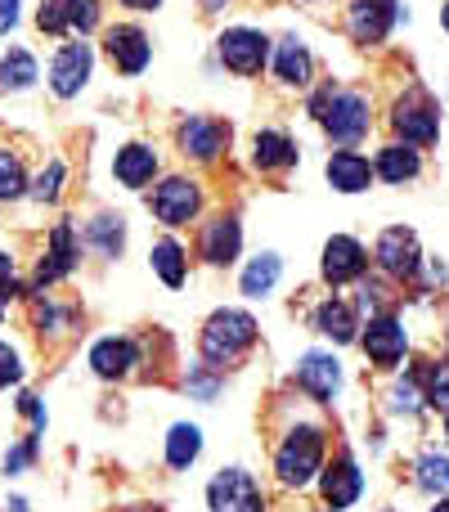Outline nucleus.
I'll return each mask as SVG.
<instances>
[{
	"label": "nucleus",
	"instance_id": "nucleus-38",
	"mask_svg": "<svg viewBox=\"0 0 449 512\" xmlns=\"http://www.w3.org/2000/svg\"><path fill=\"white\" fill-rule=\"evenodd\" d=\"M427 405H436V409L449 414V360L427 369Z\"/></svg>",
	"mask_w": 449,
	"mask_h": 512
},
{
	"label": "nucleus",
	"instance_id": "nucleus-42",
	"mask_svg": "<svg viewBox=\"0 0 449 512\" xmlns=\"http://www.w3.org/2000/svg\"><path fill=\"white\" fill-rule=\"evenodd\" d=\"M418 405H423V400H418V382L414 378L396 382V391H391V409H396V414H414Z\"/></svg>",
	"mask_w": 449,
	"mask_h": 512
},
{
	"label": "nucleus",
	"instance_id": "nucleus-46",
	"mask_svg": "<svg viewBox=\"0 0 449 512\" xmlns=\"http://www.w3.org/2000/svg\"><path fill=\"white\" fill-rule=\"evenodd\" d=\"M5 508H9V512H27V499H18V495H14V499H9Z\"/></svg>",
	"mask_w": 449,
	"mask_h": 512
},
{
	"label": "nucleus",
	"instance_id": "nucleus-49",
	"mask_svg": "<svg viewBox=\"0 0 449 512\" xmlns=\"http://www.w3.org/2000/svg\"><path fill=\"white\" fill-rule=\"evenodd\" d=\"M445 32H449V0H445Z\"/></svg>",
	"mask_w": 449,
	"mask_h": 512
},
{
	"label": "nucleus",
	"instance_id": "nucleus-1",
	"mask_svg": "<svg viewBox=\"0 0 449 512\" xmlns=\"http://www.w3.org/2000/svg\"><path fill=\"white\" fill-rule=\"evenodd\" d=\"M310 117H315L328 131V140H337V144H360L373 126L369 99H364L360 90H337V86H324L310 99Z\"/></svg>",
	"mask_w": 449,
	"mask_h": 512
},
{
	"label": "nucleus",
	"instance_id": "nucleus-28",
	"mask_svg": "<svg viewBox=\"0 0 449 512\" xmlns=\"http://www.w3.org/2000/svg\"><path fill=\"white\" fill-rule=\"evenodd\" d=\"M203 454V427L198 423H176L167 432V468L185 472L194 468V459Z\"/></svg>",
	"mask_w": 449,
	"mask_h": 512
},
{
	"label": "nucleus",
	"instance_id": "nucleus-31",
	"mask_svg": "<svg viewBox=\"0 0 449 512\" xmlns=\"http://www.w3.org/2000/svg\"><path fill=\"white\" fill-rule=\"evenodd\" d=\"M32 189V180H27V167L18 153L0 149V203H18V198Z\"/></svg>",
	"mask_w": 449,
	"mask_h": 512
},
{
	"label": "nucleus",
	"instance_id": "nucleus-15",
	"mask_svg": "<svg viewBox=\"0 0 449 512\" xmlns=\"http://www.w3.org/2000/svg\"><path fill=\"white\" fill-rule=\"evenodd\" d=\"M297 387L306 391L310 400L328 405V400L342 391V364H337L333 355H324V351L301 355V364H297Z\"/></svg>",
	"mask_w": 449,
	"mask_h": 512
},
{
	"label": "nucleus",
	"instance_id": "nucleus-24",
	"mask_svg": "<svg viewBox=\"0 0 449 512\" xmlns=\"http://www.w3.org/2000/svg\"><path fill=\"white\" fill-rule=\"evenodd\" d=\"M86 248L104 261H117L126 248V221L117 212H99L86 221Z\"/></svg>",
	"mask_w": 449,
	"mask_h": 512
},
{
	"label": "nucleus",
	"instance_id": "nucleus-29",
	"mask_svg": "<svg viewBox=\"0 0 449 512\" xmlns=\"http://www.w3.org/2000/svg\"><path fill=\"white\" fill-rule=\"evenodd\" d=\"M279 274H283L279 252H261V256H256V261L243 270V279H238V288H243V297L261 301V297H270V292H274V283H279Z\"/></svg>",
	"mask_w": 449,
	"mask_h": 512
},
{
	"label": "nucleus",
	"instance_id": "nucleus-33",
	"mask_svg": "<svg viewBox=\"0 0 449 512\" xmlns=\"http://www.w3.org/2000/svg\"><path fill=\"white\" fill-rule=\"evenodd\" d=\"M418 490H427V495H445L449 490V459L445 454H423V459H418Z\"/></svg>",
	"mask_w": 449,
	"mask_h": 512
},
{
	"label": "nucleus",
	"instance_id": "nucleus-27",
	"mask_svg": "<svg viewBox=\"0 0 449 512\" xmlns=\"http://www.w3.org/2000/svg\"><path fill=\"white\" fill-rule=\"evenodd\" d=\"M149 265L158 270V279L167 283V288H185V279H189V256H185V248H180L176 239H158V243H153Z\"/></svg>",
	"mask_w": 449,
	"mask_h": 512
},
{
	"label": "nucleus",
	"instance_id": "nucleus-10",
	"mask_svg": "<svg viewBox=\"0 0 449 512\" xmlns=\"http://www.w3.org/2000/svg\"><path fill=\"white\" fill-rule=\"evenodd\" d=\"M104 50H108V63H113L122 77H140L153 59V41L144 27L135 23H117L104 32Z\"/></svg>",
	"mask_w": 449,
	"mask_h": 512
},
{
	"label": "nucleus",
	"instance_id": "nucleus-22",
	"mask_svg": "<svg viewBox=\"0 0 449 512\" xmlns=\"http://www.w3.org/2000/svg\"><path fill=\"white\" fill-rule=\"evenodd\" d=\"M41 68H36V54L23 50V45H9L0 54V95H27L36 86Z\"/></svg>",
	"mask_w": 449,
	"mask_h": 512
},
{
	"label": "nucleus",
	"instance_id": "nucleus-7",
	"mask_svg": "<svg viewBox=\"0 0 449 512\" xmlns=\"http://www.w3.org/2000/svg\"><path fill=\"white\" fill-rule=\"evenodd\" d=\"M90 72H95V50H90L86 36H81V41L59 45L54 59H50V90L59 99H77L81 90L90 86Z\"/></svg>",
	"mask_w": 449,
	"mask_h": 512
},
{
	"label": "nucleus",
	"instance_id": "nucleus-14",
	"mask_svg": "<svg viewBox=\"0 0 449 512\" xmlns=\"http://www.w3.org/2000/svg\"><path fill=\"white\" fill-rule=\"evenodd\" d=\"M378 265L391 279H414L418 265H423V248H418V234L405 225H391L378 239Z\"/></svg>",
	"mask_w": 449,
	"mask_h": 512
},
{
	"label": "nucleus",
	"instance_id": "nucleus-2",
	"mask_svg": "<svg viewBox=\"0 0 449 512\" xmlns=\"http://www.w3.org/2000/svg\"><path fill=\"white\" fill-rule=\"evenodd\" d=\"M256 342V319L247 315V310H216L212 319L203 324V337H198V351H203V364H212V369H225V364L243 360L247 351H252Z\"/></svg>",
	"mask_w": 449,
	"mask_h": 512
},
{
	"label": "nucleus",
	"instance_id": "nucleus-34",
	"mask_svg": "<svg viewBox=\"0 0 449 512\" xmlns=\"http://www.w3.org/2000/svg\"><path fill=\"white\" fill-rule=\"evenodd\" d=\"M63 180H68V167H63V162L54 158L50 167H45L41 176L32 180V189H27V194H32L36 203H59V194H63Z\"/></svg>",
	"mask_w": 449,
	"mask_h": 512
},
{
	"label": "nucleus",
	"instance_id": "nucleus-45",
	"mask_svg": "<svg viewBox=\"0 0 449 512\" xmlns=\"http://www.w3.org/2000/svg\"><path fill=\"white\" fill-rule=\"evenodd\" d=\"M126 9H135V14H149V9H158L162 0H122Z\"/></svg>",
	"mask_w": 449,
	"mask_h": 512
},
{
	"label": "nucleus",
	"instance_id": "nucleus-21",
	"mask_svg": "<svg viewBox=\"0 0 449 512\" xmlns=\"http://www.w3.org/2000/svg\"><path fill=\"white\" fill-rule=\"evenodd\" d=\"M324 176H328V185H333L337 194H364V189H369V180H373V167H369V158L342 149V153H333V158H328Z\"/></svg>",
	"mask_w": 449,
	"mask_h": 512
},
{
	"label": "nucleus",
	"instance_id": "nucleus-43",
	"mask_svg": "<svg viewBox=\"0 0 449 512\" xmlns=\"http://www.w3.org/2000/svg\"><path fill=\"white\" fill-rule=\"evenodd\" d=\"M14 297H23V283L14 279V256L0 252V306H5V301H14Z\"/></svg>",
	"mask_w": 449,
	"mask_h": 512
},
{
	"label": "nucleus",
	"instance_id": "nucleus-4",
	"mask_svg": "<svg viewBox=\"0 0 449 512\" xmlns=\"http://www.w3.org/2000/svg\"><path fill=\"white\" fill-rule=\"evenodd\" d=\"M391 126H396V135L405 144H414V149H432L436 135H441V108H436V99L427 95L423 86H409L405 95L396 99Z\"/></svg>",
	"mask_w": 449,
	"mask_h": 512
},
{
	"label": "nucleus",
	"instance_id": "nucleus-5",
	"mask_svg": "<svg viewBox=\"0 0 449 512\" xmlns=\"http://www.w3.org/2000/svg\"><path fill=\"white\" fill-rule=\"evenodd\" d=\"M149 212L158 216L162 225H189V221H198V212H203V185L198 180H189V176H167V180H158L153 185V194H149Z\"/></svg>",
	"mask_w": 449,
	"mask_h": 512
},
{
	"label": "nucleus",
	"instance_id": "nucleus-30",
	"mask_svg": "<svg viewBox=\"0 0 449 512\" xmlns=\"http://www.w3.org/2000/svg\"><path fill=\"white\" fill-rule=\"evenodd\" d=\"M315 328L324 337H333L337 346H346V342H355V328L360 324H355V310L346 306V301L333 297V301H324V306L315 310Z\"/></svg>",
	"mask_w": 449,
	"mask_h": 512
},
{
	"label": "nucleus",
	"instance_id": "nucleus-9",
	"mask_svg": "<svg viewBox=\"0 0 449 512\" xmlns=\"http://www.w3.org/2000/svg\"><path fill=\"white\" fill-rule=\"evenodd\" d=\"M77 261H81V243H77V225L72 221H54V230H50V239H45V252H41V261H36V292H45L50 283H59V279H68L72 270H77Z\"/></svg>",
	"mask_w": 449,
	"mask_h": 512
},
{
	"label": "nucleus",
	"instance_id": "nucleus-26",
	"mask_svg": "<svg viewBox=\"0 0 449 512\" xmlns=\"http://www.w3.org/2000/svg\"><path fill=\"white\" fill-rule=\"evenodd\" d=\"M378 171L387 185H405V180H414L418 171H423V158H418L414 144H387V149L378 153Z\"/></svg>",
	"mask_w": 449,
	"mask_h": 512
},
{
	"label": "nucleus",
	"instance_id": "nucleus-20",
	"mask_svg": "<svg viewBox=\"0 0 449 512\" xmlns=\"http://www.w3.org/2000/svg\"><path fill=\"white\" fill-rule=\"evenodd\" d=\"M243 252V225L234 216H212L203 230V256L207 265H234Z\"/></svg>",
	"mask_w": 449,
	"mask_h": 512
},
{
	"label": "nucleus",
	"instance_id": "nucleus-25",
	"mask_svg": "<svg viewBox=\"0 0 449 512\" xmlns=\"http://www.w3.org/2000/svg\"><path fill=\"white\" fill-rule=\"evenodd\" d=\"M252 162L261 171H288V167H297V144H292L283 131H256Z\"/></svg>",
	"mask_w": 449,
	"mask_h": 512
},
{
	"label": "nucleus",
	"instance_id": "nucleus-48",
	"mask_svg": "<svg viewBox=\"0 0 449 512\" xmlns=\"http://www.w3.org/2000/svg\"><path fill=\"white\" fill-rule=\"evenodd\" d=\"M126 512H162V508H126Z\"/></svg>",
	"mask_w": 449,
	"mask_h": 512
},
{
	"label": "nucleus",
	"instance_id": "nucleus-18",
	"mask_svg": "<svg viewBox=\"0 0 449 512\" xmlns=\"http://www.w3.org/2000/svg\"><path fill=\"white\" fill-rule=\"evenodd\" d=\"M153 176H158V149L153 144H122L113 158V180L122 189H144L153 185Z\"/></svg>",
	"mask_w": 449,
	"mask_h": 512
},
{
	"label": "nucleus",
	"instance_id": "nucleus-11",
	"mask_svg": "<svg viewBox=\"0 0 449 512\" xmlns=\"http://www.w3.org/2000/svg\"><path fill=\"white\" fill-rule=\"evenodd\" d=\"M176 144H180V153L185 158H194V162H216L225 153V144H229V126L225 122H216V117H185V122L176 126Z\"/></svg>",
	"mask_w": 449,
	"mask_h": 512
},
{
	"label": "nucleus",
	"instance_id": "nucleus-37",
	"mask_svg": "<svg viewBox=\"0 0 449 512\" xmlns=\"http://www.w3.org/2000/svg\"><path fill=\"white\" fill-rule=\"evenodd\" d=\"M36 450H41V436H36V432L23 436V441H18L14 450L5 454V472H9V477H23V472L36 463Z\"/></svg>",
	"mask_w": 449,
	"mask_h": 512
},
{
	"label": "nucleus",
	"instance_id": "nucleus-44",
	"mask_svg": "<svg viewBox=\"0 0 449 512\" xmlns=\"http://www.w3.org/2000/svg\"><path fill=\"white\" fill-rule=\"evenodd\" d=\"M18 18H23V9H18V0H0V36H9L18 27Z\"/></svg>",
	"mask_w": 449,
	"mask_h": 512
},
{
	"label": "nucleus",
	"instance_id": "nucleus-8",
	"mask_svg": "<svg viewBox=\"0 0 449 512\" xmlns=\"http://www.w3.org/2000/svg\"><path fill=\"white\" fill-rule=\"evenodd\" d=\"M207 508L212 512H265V495L247 468H221L207 486Z\"/></svg>",
	"mask_w": 449,
	"mask_h": 512
},
{
	"label": "nucleus",
	"instance_id": "nucleus-50",
	"mask_svg": "<svg viewBox=\"0 0 449 512\" xmlns=\"http://www.w3.org/2000/svg\"><path fill=\"white\" fill-rule=\"evenodd\" d=\"M310 5H328V0H310Z\"/></svg>",
	"mask_w": 449,
	"mask_h": 512
},
{
	"label": "nucleus",
	"instance_id": "nucleus-12",
	"mask_svg": "<svg viewBox=\"0 0 449 512\" xmlns=\"http://www.w3.org/2000/svg\"><path fill=\"white\" fill-rule=\"evenodd\" d=\"M90 373L104 382H122L135 373V364H140V346H135V337L126 333H113V337H99L95 346H90Z\"/></svg>",
	"mask_w": 449,
	"mask_h": 512
},
{
	"label": "nucleus",
	"instance_id": "nucleus-35",
	"mask_svg": "<svg viewBox=\"0 0 449 512\" xmlns=\"http://www.w3.org/2000/svg\"><path fill=\"white\" fill-rule=\"evenodd\" d=\"M32 310H36V324H41V333H63V328L72 324V310L54 306V301H50V297H41V292H36Z\"/></svg>",
	"mask_w": 449,
	"mask_h": 512
},
{
	"label": "nucleus",
	"instance_id": "nucleus-16",
	"mask_svg": "<svg viewBox=\"0 0 449 512\" xmlns=\"http://www.w3.org/2000/svg\"><path fill=\"white\" fill-rule=\"evenodd\" d=\"M319 490H324V504L333 508V512L351 508L355 499L364 495V477H360V468H355V459H351V454H342V459H333L324 472H319Z\"/></svg>",
	"mask_w": 449,
	"mask_h": 512
},
{
	"label": "nucleus",
	"instance_id": "nucleus-17",
	"mask_svg": "<svg viewBox=\"0 0 449 512\" xmlns=\"http://www.w3.org/2000/svg\"><path fill=\"white\" fill-rule=\"evenodd\" d=\"M364 270H369V256H364V248L351 234H333V239L324 243V279L333 283V288L355 283Z\"/></svg>",
	"mask_w": 449,
	"mask_h": 512
},
{
	"label": "nucleus",
	"instance_id": "nucleus-3",
	"mask_svg": "<svg viewBox=\"0 0 449 512\" xmlns=\"http://www.w3.org/2000/svg\"><path fill=\"white\" fill-rule=\"evenodd\" d=\"M274 472H279L283 486L301 490L324 472V432L319 427H292L283 436V445L274 450Z\"/></svg>",
	"mask_w": 449,
	"mask_h": 512
},
{
	"label": "nucleus",
	"instance_id": "nucleus-6",
	"mask_svg": "<svg viewBox=\"0 0 449 512\" xmlns=\"http://www.w3.org/2000/svg\"><path fill=\"white\" fill-rule=\"evenodd\" d=\"M216 54L234 77H256L270 59V36L256 32V27H225L221 41H216Z\"/></svg>",
	"mask_w": 449,
	"mask_h": 512
},
{
	"label": "nucleus",
	"instance_id": "nucleus-39",
	"mask_svg": "<svg viewBox=\"0 0 449 512\" xmlns=\"http://www.w3.org/2000/svg\"><path fill=\"white\" fill-rule=\"evenodd\" d=\"M18 382H23V360H18V351L9 342H0V391L18 387Z\"/></svg>",
	"mask_w": 449,
	"mask_h": 512
},
{
	"label": "nucleus",
	"instance_id": "nucleus-36",
	"mask_svg": "<svg viewBox=\"0 0 449 512\" xmlns=\"http://www.w3.org/2000/svg\"><path fill=\"white\" fill-rule=\"evenodd\" d=\"M185 387L194 391V396L203 400V405H212L216 391H221V369H212V364H198V369H189Z\"/></svg>",
	"mask_w": 449,
	"mask_h": 512
},
{
	"label": "nucleus",
	"instance_id": "nucleus-51",
	"mask_svg": "<svg viewBox=\"0 0 449 512\" xmlns=\"http://www.w3.org/2000/svg\"><path fill=\"white\" fill-rule=\"evenodd\" d=\"M445 436H449V414H445Z\"/></svg>",
	"mask_w": 449,
	"mask_h": 512
},
{
	"label": "nucleus",
	"instance_id": "nucleus-40",
	"mask_svg": "<svg viewBox=\"0 0 449 512\" xmlns=\"http://www.w3.org/2000/svg\"><path fill=\"white\" fill-rule=\"evenodd\" d=\"M18 414L32 423V432L36 436H45V423H50V414H45V405H41V396H32V391H23L18 396Z\"/></svg>",
	"mask_w": 449,
	"mask_h": 512
},
{
	"label": "nucleus",
	"instance_id": "nucleus-32",
	"mask_svg": "<svg viewBox=\"0 0 449 512\" xmlns=\"http://www.w3.org/2000/svg\"><path fill=\"white\" fill-rule=\"evenodd\" d=\"M36 27L45 36H68L72 32V0H41L36 5Z\"/></svg>",
	"mask_w": 449,
	"mask_h": 512
},
{
	"label": "nucleus",
	"instance_id": "nucleus-47",
	"mask_svg": "<svg viewBox=\"0 0 449 512\" xmlns=\"http://www.w3.org/2000/svg\"><path fill=\"white\" fill-rule=\"evenodd\" d=\"M432 512H449V499H441V504H436Z\"/></svg>",
	"mask_w": 449,
	"mask_h": 512
},
{
	"label": "nucleus",
	"instance_id": "nucleus-23",
	"mask_svg": "<svg viewBox=\"0 0 449 512\" xmlns=\"http://www.w3.org/2000/svg\"><path fill=\"white\" fill-rule=\"evenodd\" d=\"M274 77H279L283 86H310L315 59H310V50L301 45V36H283L279 41V50H274Z\"/></svg>",
	"mask_w": 449,
	"mask_h": 512
},
{
	"label": "nucleus",
	"instance_id": "nucleus-13",
	"mask_svg": "<svg viewBox=\"0 0 449 512\" xmlns=\"http://www.w3.org/2000/svg\"><path fill=\"white\" fill-rule=\"evenodd\" d=\"M360 346H364V355H369V360L378 364V369H396V364L405 360V346H409L405 324H400L396 315H378V319H369V328H364Z\"/></svg>",
	"mask_w": 449,
	"mask_h": 512
},
{
	"label": "nucleus",
	"instance_id": "nucleus-41",
	"mask_svg": "<svg viewBox=\"0 0 449 512\" xmlns=\"http://www.w3.org/2000/svg\"><path fill=\"white\" fill-rule=\"evenodd\" d=\"M99 23V0H72V32L90 36Z\"/></svg>",
	"mask_w": 449,
	"mask_h": 512
},
{
	"label": "nucleus",
	"instance_id": "nucleus-19",
	"mask_svg": "<svg viewBox=\"0 0 449 512\" xmlns=\"http://www.w3.org/2000/svg\"><path fill=\"white\" fill-rule=\"evenodd\" d=\"M391 18H396V5H391V0H355L351 14H346V23H351L355 41L378 45V41H387Z\"/></svg>",
	"mask_w": 449,
	"mask_h": 512
}]
</instances>
